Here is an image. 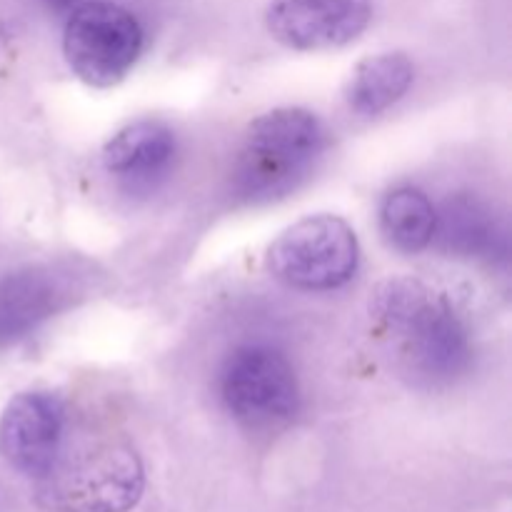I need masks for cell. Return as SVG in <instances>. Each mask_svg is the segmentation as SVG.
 <instances>
[{"label":"cell","mask_w":512,"mask_h":512,"mask_svg":"<svg viewBox=\"0 0 512 512\" xmlns=\"http://www.w3.org/2000/svg\"><path fill=\"white\" fill-rule=\"evenodd\" d=\"M373 315L405 373L428 385L453 383L473 360L470 330L455 305L413 278L385 283L373 300Z\"/></svg>","instance_id":"cell-1"},{"label":"cell","mask_w":512,"mask_h":512,"mask_svg":"<svg viewBox=\"0 0 512 512\" xmlns=\"http://www.w3.org/2000/svg\"><path fill=\"white\" fill-rule=\"evenodd\" d=\"M143 488V463L125 440L70 433V425L55 458L35 478V498L53 512H128Z\"/></svg>","instance_id":"cell-2"},{"label":"cell","mask_w":512,"mask_h":512,"mask_svg":"<svg viewBox=\"0 0 512 512\" xmlns=\"http://www.w3.org/2000/svg\"><path fill=\"white\" fill-rule=\"evenodd\" d=\"M325 128L303 108H278L260 115L245 133L230 190L243 203H273L293 193L325 153Z\"/></svg>","instance_id":"cell-3"},{"label":"cell","mask_w":512,"mask_h":512,"mask_svg":"<svg viewBox=\"0 0 512 512\" xmlns=\"http://www.w3.org/2000/svg\"><path fill=\"white\" fill-rule=\"evenodd\" d=\"M358 238L338 215H310L275 238L268 268L280 283L298 290H333L358 270Z\"/></svg>","instance_id":"cell-4"},{"label":"cell","mask_w":512,"mask_h":512,"mask_svg":"<svg viewBox=\"0 0 512 512\" xmlns=\"http://www.w3.org/2000/svg\"><path fill=\"white\" fill-rule=\"evenodd\" d=\"M63 53L73 73L95 88L120 83L143 53V28L123 5L88 0L70 10Z\"/></svg>","instance_id":"cell-5"},{"label":"cell","mask_w":512,"mask_h":512,"mask_svg":"<svg viewBox=\"0 0 512 512\" xmlns=\"http://www.w3.org/2000/svg\"><path fill=\"white\" fill-rule=\"evenodd\" d=\"M220 395L230 415L253 430H273L290 423L300 405L293 365L270 345L233 350L220 373Z\"/></svg>","instance_id":"cell-6"},{"label":"cell","mask_w":512,"mask_h":512,"mask_svg":"<svg viewBox=\"0 0 512 512\" xmlns=\"http://www.w3.org/2000/svg\"><path fill=\"white\" fill-rule=\"evenodd\" d=\"M373 20V0H273L265 10L268 33L293 50L348 45Z\"/></svg>","instance_id":"cell-7"},{"label":"cell","mask_w":512,"mask_h":512,"mask_svg":"<svg viewBox=\"0 0 512 512\" xmlns=\"http://www.w3.org/2000/svg\"><path fill=\"white\" fill-rule=\"evenodd\" d=\"M63 400L45 390L20 393L0 415V453L18 473L40 478L58 453L68 430Z\"/></svg>","instance_id":"cell-8"},{"label":"cell","mask_w":512,"mask_h":512,"mask_svg":"<svg viewBox=\"0 0 512 512\" xmlns=\"http://www.w3.org/2000/svg\"><path fill=\"white\" fill-rule=\"evenodd\" d=\"M68 278L48 265L0 275V348L15 345L68 305Z\"/></svg>","instance_id":"cell-9"},{"label":"cell","mask_w":512,"mask_h":512,"mask_svg":"<svg viewBox=\"0 0 512 512\" xmlns=\"http://www.w3.org/2000/svg\"><path fill=\"white\" fill-rule=\"evenodd\" d=\"M175 158V135L160 120L125 125L103 148V168L120 183L148 188L168 173Z\"/></svg>","instance_id":"cell-10"},{"label":"cell","mask_w":512,"mask_h":512,"mask_svg":"<svg viewBox=\"0 0 512 512\" xmlns=\"http://www.w3.org/2000/svg\"><path fill=\"white\" fill-rule=\"evenodd\" d=\"M445 250L463 258H493L505 250V235L498 220L483 203L468 195L448 200L435 210V233Z\"/></svg>","instance_id":"cell-11"},{"label":"cell","mask_w":512,"mask_h":512,"mask_svg":"<svg viewBox=\"0 0 512 512\" xmlns=\"http://www.w3.org/2000/svg\"><path fill=\"white\" fill-rule=\"evenodd\" d=\"M413 78L415 68L408 55H373L353 70V78L345 88V100L355 113L378 115L408 93Z\"/></svg>","instance_id":"cell-12"},{"label":"cell","mask_w":512,"mask_h":512,"mask_svg":"<svg viewBox=\"0 0 512 512\" xmlns=\"http://www.w3.org/2000/svg\"><path fill=\"white\" fill-rule=\"evenodd\" d=\"M380 225L395 248L418 253L433 243L435 208L420 190L398 188L385 195L380 205Z\"/></svg>","instance_id":"cell-13"},{"label":"cell","mask_w":512,"mask_h":512,"mask_svg":"<svg viewBox=\"0 0 512 512\" xmlns=\"http://www.w3.org/2000/svg\"><path fill=\"white\" fill-rule=\"evenodd\" d=\"M43 3L55 13H63V10H73L75 5H80V0H43Z\"/></svg>","instance_id":"cell-14"}]
</instances>
